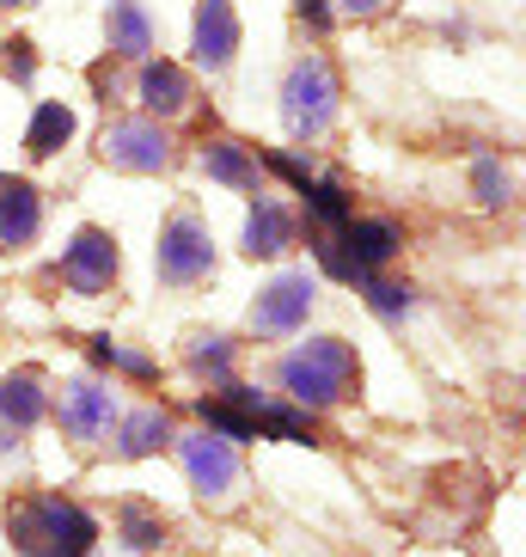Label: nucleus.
<instances>
[{
	"label": "nucleus",
	"mask_w": 526,
	"mask_h": 557,
	"mask_svg": "<svg viewBox=\"0 0 526 557\" xmlns=\"http://www.w3.org/2000/svg\"><path fill=\"white\" fill-rule=\"evenodd\" d=\"M239 50V18H233V0H202L197 7V62L202 67H227Z\"/></svg>",
	"instance_id": "12"
},
{
	"label": "nucleus",
	"mask_w": 526,
	"mask_h": 557,
	"mask_svg": "<svg viewBox=\"0 0 526 557\" xmlns=\"http://www.w3.org/2000/svg\"><path fill=\"white\" fill-rule=\"evenodd\" d=\"M172 435V423H165L160 410H135L129 423H123V454L129 459H141V454H153V447Z\"/></svg>",
	"instance_id": "18"
},
{
	"label": "nucleus",
	"mask_w": 526,
	"mask_h": 557,
	"mask_svg": "<svg viewBox=\"0 0 526 557\" xmlns=\"http://www.w3.org/2000/svg\"><path fill=\"white\" fill-rule=\"evenodd\" d=\"M55 410H62V429L74 442H104L111 435V417H116V398L104 393L99 380H67Z\"/></svg>",
	"instance_id": "8"
},
{
	"label": "nucleus",
	"mask_w": 526,
	"mask_h": 557,
	"mask_svg": "<svg viewBox=\"0 0 526 557\" xmlns=\"http://www.w3.org/2000/svg\"><path fill=\"white\" fill-rule=\"evenodd\" d=\"M281 386H288L295 405L325 410L355 393V356H349L343 337H313V344H300L295 356L281 361Z\"/></svg>",
	"instance_id": "2"
},
{
	"label": "nucleus",
	"mask_w": 526,
	"mask_h": 557,
	"mask_svg": "<svg viewBox=\"0 0 526 557\" xmlns=\"http://www.w3.org/2000/svg\"><path fill=\"white\" fill-rule=\"evenodd\" d=\"M104 160L116 172H160L172 160V141L153 123H116V129H104Z\"/></svg>",
	"instance_id": "10"
},
{
	"label": "nucleus",
	"mask_w": 526,
	"mask_h": 557,
	"mask_svg": "<svg viewBox=\"0 0 526 557\" xmlns=\"http://www.w3.org/2000/svg\"><path fill=\"white\" fill-rule=\"evenodd\" d=\"M288 246H295V221H288L281 202L263 197L258 209H251V221H246V251L251 258H276V251H288Z\"/></svg>",
	"instance_id": "13"
},
{
	"label": "nucleus",
	"mask_w": 526,
	"mask_h": 557,
	"mask_svg": "<svg viewBox=\"0 0 526 557\" xmlns=\"http://www.w3.org/2000/svg\"><path fill=\"white\" fill-rule=\"evenodd\" d=\"M202 417H209L214 435H239V442H251V435H270V442H306V417L263 405L258 393H239V386H227L221 398H209Z\"/></svg>",
	"instance_id": "3"
},
{
	"label": "nucleus",
	"mask_w": 526,
	"mask_h": 557,
	"mask_svg": "<svg viewBox=\"0 0 526 557\" xmlns=\"http://www.w3.org/2000/svg\"><path fill=\"white\" fill-rule=\"evenodd\" d=\"M153 263H160L165 282H197L209 276L214 263V246H209V227H202L197 214H172L160 233V251H153Z\"/></svg>",
	"instance_id": "5"
},
{
	"label": "nucleus",
	"mask_w": 526,
	"mask_h": 557,
	"mask_svg": "<svg viewBox=\"0 0 526 557\" xmlns=\"http://www.w3.org/2000/svg\"><path fill=\"white\" fill-rule=\"evenodd\" d=\"M99 356H104V361H116V368H129V374H153L148 356H129V349H116L111 337H99Z\"/></svg>",
	"instance_id": "22"
},
{
	"label": "nucleus",
	"mask_w": 526,
	"mask_h": 557,
	"mask_svg": "<svg viewBox=\"0 0 526 557\" xmlns=\"http://www.w3.org/2000/svg\"><path fill=\"white\" fill-rule=\"evenodd\" d=\"M367 300H374L379 312H404V307H411V288H398V282H374V276H367Z\"/></svg>",
	"instance_id": "20"
},
{
	"label": "nucleus",
	"mask_w": 526,
	"mask_h": 557,
	"mask_svg": "<svg viewBox=\"0 0 526 557\" xmlns=\"http://www.w3.org/2000/svg\"><path fill=\"white\" fill-rule=\"evenodd\" d=\"M37 227H43V202H37V190L25 178H0V246L7 251L32 246Z\"/></svg>",
	"instance_id": "11"
},
{
	"label": "nucleus",
	"mask_w": 526,
	"mask_h": 557,
	"mask_svg": "<svg viewBox=\"0 0 526 557\" xmlns=\"http://www.w3.org/2000/svg\"><path fill=\"white\" fill-rule=\"evenodd\" d=\"M7 533L25 557H86L99 540V521L67 496H32L7 515Z\"/></svg>",
	"instance_id": "1"
},
{
	"label": "nucleus",
	"mask_w": 526,
	"mask_h": 557,
	"mask_svg": "<svg viewBox=\"0 0 526 557\" xmlns=\"http://www.w3.org/2000/svg\"><path fill=\"white\" fill-rule=\"evenodd\" d=\"M67 135H74V116H67L62 104H43V111L32 116V135H25V153H32V160H50V153L62 148Z\"/></svg>",
	"instance_id": "16"
},
{
	"label": "nucleus",
	"mask_w": 526,
	"mask_h": 557,
	"mask_svg": "<svg viewBox=\"0 0 526 557\" xmlns=\"http://www.w3.org/2000/svg\"><path fill=\"white\" fill-rule=\"evenodd\" d=\"M0 417L13 429H32L37 417H43V380L37 374H13L7 386H0Z\"/></svg>",
	"instance_id": "15"
},
{
	"label": "nucleus",
	"mask_w": 526,
	"mask_h": 557,
	"mask_svg": "<svg viewBox=\"0 0 526 557\" xmlns=\"http://www.w3.org/2000/svg\"><path fill=\"white\" fill-rule=\"evenodd\" d=\"M178 459H184V472H190V484H197L202 496H227L233 484H239V459H233L227 435H214V429H202V435H184V442H178Z\"/></svg>",
	"instance_id": "7"
},
{
	"label": "nucleus",
	"mask_w": 526,
	"mask_h": 557,
	"mask_svg": "<svg viewBox=\"0 0 526 557\" xmlns=\"http://www.w3.org/2000/svg\"><path fill=\"white\" fill-rule=\"evenodd\" d=\"M7 7H13V0H7Z\"/></svg>",
	"instance_id": "25"
},
{
	"label": "nucleus",
	"mask_w": 526,
	"mask_h": 557,
	"mask_svg": "<svg viewBox=\"0 0 526 557\" xmlns=\"http://www.w3.org/2000/svg\"><path fill=\"white\" fill-rule=\"evenodd\" d=\"M337 7H343V13H379L386 0H337Z\"/></svg>",
	"instance_id": "24"
},
{
	"label": "nucleus",
	"mask_w": 526,
	"mask_h": 557,
	"mask_svg": "<svg viewBox=\"0 0 526 557\" xmlns=\"http://www.w3.org/2000/svg\"><path fill=\"white\" fill-rule=\"evenodd\" d=\"M281 116H288V129L306 135V141L330 129V116H337V81H330V67L318 62V55L295 62V74L281 86Z\"/></svg>",
	"instance_id": "4"
},
{
	"label": "nucleus",
	"mask_w": 526,
	"mask_h": 557,
	"mask_svg": "<svg viewBox=\"0 0 526 557\" xmlns=\"http://www.w3.org/2000/svg\"><path fill=\"white\" fill-rule=\"evenodd\" d=\"M111 276H116V239L99 227H86L62 258V282L74 295H99V288H111Z\"/></svg>",
	"instance_id": "9"
},
{
	"label": "nucleus",
	"mask_w": 526,
	"mask_h": 557,
	"mask_svg": "<svg viewBox=\"0 0 526 557\" xmlns=\"http://www.w3.org/2000/svg\"><path fill=\"white\" fill-rule=\"evenodd\" d=\"M123 521H129V540H135V545H153V540H160V527H153L148 515H135V508H129Z\"/></svg>",
	"instance_id": "23"
},
{
	"label": "nucleus",
	"mask_w": 526,
	"mask_h": 557,
	"mask_svg": "<svg viewBox=\"0 0 526 557\" xmlns=\"http://www.w3.org/2000/svg\"><path fill=\"white\" fill-rule=\"evenodd\" d=\"M190 361H197V368H209V374H227V337H197Z\"/></svg>",
	"instance_id": "21"
},
{
	"label": "nucleus",
	"mask_w": 526,
	"mask_h": 557,
	"mask_svg": "<svg viewBox=\"0 0 526 557\" xmlns=\"http://www.w3.org/2000/svg\"><path fill=\"white\" fill-rule=\"evenodd\" d=\"M184 99H190V81H184V67L153 62L148 74H141V104H148V111L172 116V111H184Z\"/></svg>",
	"instance_id": "14"
},
{
	"label": "nucleus",
	"mask_w": 526,
	"mask_h": 557,
	"mask_svg": "<svg viewBox=\"0 0 526 557\" xmlns=\"http://www.w3.org/2000/svg\"><path fill=\"white\" fill-rule=\"evenodd\" d=\"M111 44H116L123 55H148V44H153V37H148V18L135 13L129 0H116V7H111Z\"/></svg>",
	"instance_id": "19"
},
{
	"label": "nucleus",
	"mask_w": 526,
	"mask_h": 557,
	"mask_svg": "<svg viewBox=\"0 0 526 557\" xmlns=\"http://www.w3.org/2000/svg\"><path fill=\"white\" fill-rule=\"evenodd\" d=\"M202 165H209V178H221V184H239V190H258V165L246 160V148H233V141H214V148L202 153Z\"/></svg>",
	"instance_id": "17"
},
{
	"label": "nucleus",
	"mask_w": 526,
	"mask_h": 557,
	"mask_svg": "<svg viewBox=\"0 0 526 557\" xmlns=\"http://www.w3.org/2000/svg\"><path fill=\"white\" fill-rule=\"evenodd\" d=\"M313 276L306 270H295V276H276L270 288L258 295V307H251V325L263 331V337H288V331L306 325V312H313Z\"/></svg>",
	"instance_id": "6"
}]
</instances>
